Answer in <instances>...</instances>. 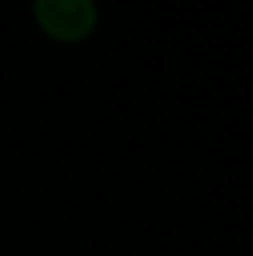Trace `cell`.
<instances>
[{"label":"cell","instance_id":"cell-1","mask_svg":"<svg viewBox=\"0 0 253 256\" xmlns=\"http://www.w3.org/2000/svg\"><path fill=\"white\" fill-rule=\"evenodd\" d=\"M33 15L39 27L57 42H80L96 30V0H36Z\"/></svg>","mask_w":253,"mask_h":256}]
</instances>
